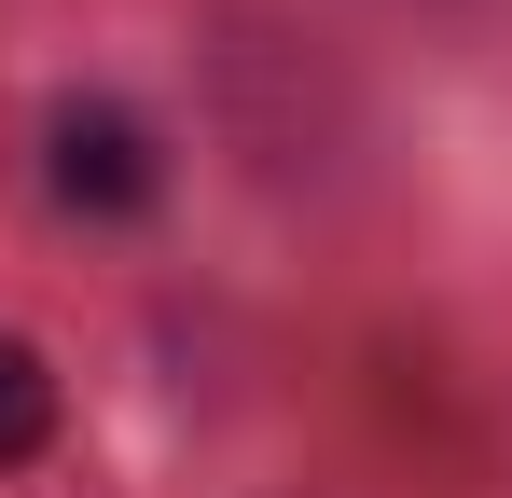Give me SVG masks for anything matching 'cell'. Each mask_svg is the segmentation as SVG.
Masks as SVG:
<instances>
[{
	"label": "cell",
	"instance_id": "cell-1",
	"mask_svg": "<svg viewBox=\"0 0 512 498\" xmlns=\"http://www.w3.org/2000/svg\"><path fill=\"white\" fill-rule=\"evenodd\" d=\"M56 208L139 222V208H153V139H139L125 111H56Z\"/></svg>",
	"mask_w": 512,
	"mask_h": 498
},
{
	"label": "cell",
	"instance_id": "cell-2",
	"mask_svg": "<svg viewBox=\"0 0 512 498\" xmlns=\"http://www.w3.org/2000/svg\"><path fill=\"white\" fill-rule=\"evenodd\" d=\"M42 443H56V388H42V360L0 332V471H14V457H42Z\"/></svg>",
	"mask_w": 512,
	"mask_h": 498
}]
</instances>
